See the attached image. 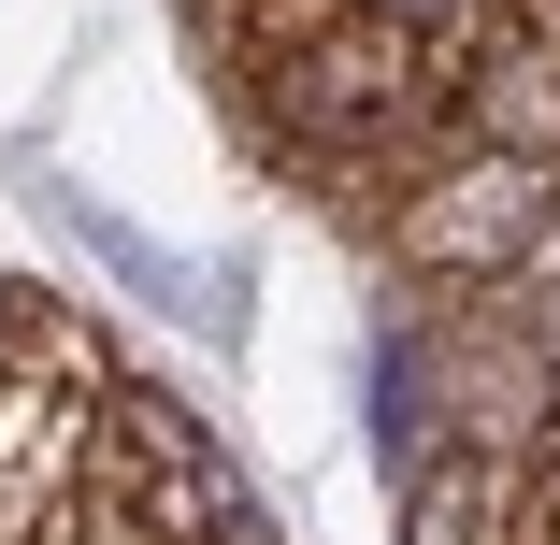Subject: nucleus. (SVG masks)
Returning <instances> with one entry per match:
<instances>
[{
    "mask_svg": "<svg viewBox=\"0 0 560 545\" xmlns=\"http://www.w3.org/2000/svg\"><path fill=\"white\" fill-rule=\"evenodd\" d=\"M546 230H560V173L546 158H489V144H460L445 173H417V201L388 215V245L431 273V287H532V259H546Z\"/></svg>",
    "mask_w": 560,
    "mask_h": 545,
    "instance_id": "obj_1",
    "label": "nucleus"
},
{
    "mask_svg": "<svg viewBox=\"0 0 560 545\" xmlns=\"http://www.w3.org/2000/svg\"><path fill=\"white\" fill-rule=\"evenodd\" d=\"M360 15H388V29H417V44H460V29H475V0H360Z\"/></svg>",
    "mask_w": 560,
    "mask_h": 545,
    "instance_id": "obj_3",
    "label": "nucleus"
},
{
    "mask_svg": "<svg viewBox=\"0 0 560 545\" xmlns=\"http://www.w3.org/2000/svg\"><path fill=\"white\" fill-rule=\"evenodd\" d=\"M402 545H517V460L445 446L431 474H402Z\"/></svg>",
    "mask_w": 560,
    "mask_h": 545,
    "instance_id": "obj_2",
    "label": "nucleus"
}]
</instances>
